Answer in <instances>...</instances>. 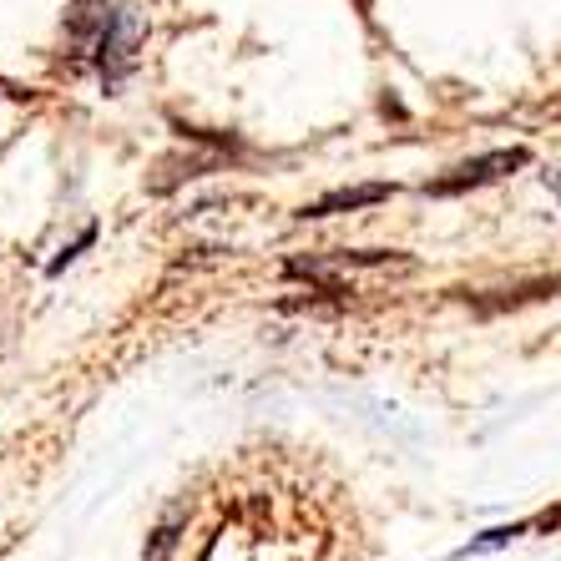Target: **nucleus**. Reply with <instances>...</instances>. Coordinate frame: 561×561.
<instances>
[{
	"label": "nucleus",
	"instance_id": "423d86ee",
	"mask_svg": "<svg viewBox=\"0 0 561 561\" xmlns=\"http://www.w3.org/2000/svg\"><path fill=\"white\" fill-rule=\"evenodd\" d=\"M92 238H96V228H87V233H81V238H77V243H71V249H66V253H61V259H56V263H51V274H61L66 263H77V259H81V249H87V243H92Z\"/></svg>",
	"mask_w": 561,
	"mask_h": 561
},
{
	"label": "nucleus",
	"instance_id": "20e7f679",
	"mask_svg": "<svg viewBox=\"0 0 561 561\" xmlns=\"http://www.w3.org/2000/svg\"><path fill=\"white\" fill-rule=\"evenodd\" d=\"M178 547V516H168V522L152 531V547H147L142 561H168V551Z\"/></svg>",
	"mask_w": 561,
	"mask_h": 561
},
{
	"label": "nucleus",
	"instance_id": "f257e3e1",
	"mask_svg": "<svg viewBox=\"0 0 561 561\" xmlns=\"http://www.w3.org/2000/svg\"><path fill=\"white\" fill-rule=\"evenodd\" d=\"M137 46H142V15L117 0V5H112V21H106L102 41H96V51H92L106 92H117L122 81L131 77V66H137Z\"/></svg>",
	"mask_w": 561,
	"mask_h": 561
},
{
	"label": "nucleus",
	"instance_id": "39448f33",
	"mask_svg": "<svg viewBox=\"0 0 561 561\" xmlns=\"http://www.w3.org/2000/svg\"><path fill=\"white\" fill-rule=\"evenodd\" d=\"M522 536V526H501V531H485L481 541H470L460 557H481V551H496V547H506V541H516Z\"/></svg>",
	"mask_w": 561,
	"mask_h": 561
},
{
	"label": "nucleus",
	"instance_id": "f03ea898",
	"mask_svg": "<svg viewBox=\"0 0 561 561\" xmlns=\"http://www.w3.org/2000/svg\"><path fill=\"white\" fill-rule=\"evenodd\" d=\"M526 168V147H496V152L476 157V162H460L450 178H435L431 193L435 197H450V193H470V187H485L496 183V178H506V172Z\"/></svg>",
	"mask_w": 561,
	"mask_h": 561
},
{
	"label": "nucleus",
	"instance_id": "7ed1b4c3",
	"mask_svg": "<svg viewBox=\"0 0 561 561\" xmlns=\"http://www.w3.org/2000/svg\"><path fill=\"white\" fill-rule=\"evenodd\" d=\"M385 197H394L390 183H365V187H334V193H324L319 203H309V208L299 213V218H334V213H354V208H375V203H385Z\"/></svg>",
	"mask_w": 561,
	"mask_h": 561
}]
</instances>
